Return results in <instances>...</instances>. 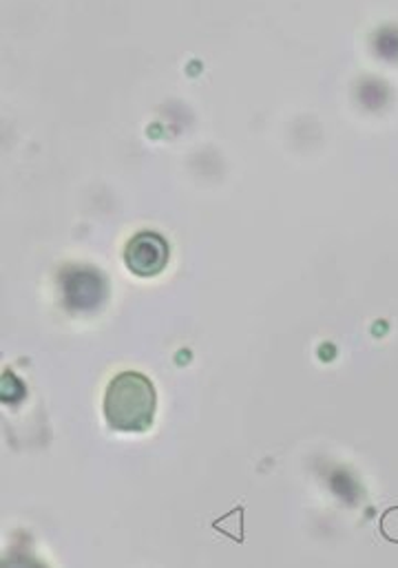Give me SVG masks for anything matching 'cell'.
<instances>
[{"instance_id":"obj_2","label":"cell","mask_w":398,"mask_h":568,"mask_svg":"<svg viewBox=\"0 0 398 568\" xmlns=\"http://www.w3.org/2000/svg\"><path fill=\"white\" fill-rule=\"evenodd\" d=\"M171 260L169 242L155 231L137 233L124 248V264L137 277H157Z\"/></svg>"},{"instance_id":"obj_1","label":"cell","mask_w":398,"mask_h":568,"mask_svg":"<svg viewBox=\"0 0 398 568\" xmlns=\"http://www.w3.org/2000/svg\"><path fill=\"white\" fill-rule=\"evenodd\" d=\"M155 387L140 372L118 374L104 392L106 423L118 432H146L155 418Z\"/></svg>"},{"instance_id":"obj_3","label":"cell","mask_w":398,"mask_h":568,"mask_svg":"<svg viewBox=\"0 0 398 568\" xmlns=\"http://www.w3.org/2000/svg\"><path fill=\"white\" fill-rule=\"evenodd\" d=\"M381 531H384V536H386L390 542L398 545V507L384 514V518H381Z\"/></svg>"}]
</instances>
